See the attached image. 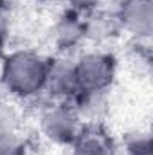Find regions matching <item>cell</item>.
<instances>
[{"instance_id": "1", "label": "cell", "mask_w": 153, "mask_h": 155, "mask_svg": "<svg viewBox=\"0 0 153 155\" xmlns=\"http://www.w3.org/2000/svg\"><path fill=\"white\" fill-rule=\"evenodd\" d=\"M49 56L34 49H13L0 60L2 94L16 101H38L45 96Z\"/></svg>"}, {"instance_id": "2", "label": "cell", "mask_w": 153, "mask_h": 155, "mask_svg": "<svg viewBox=\"0 0 153 155\" xmlns=\"http://www.w3.org/2000/svg\"><path fill=\"white\" fill-rule=\"evenodd\" d=\"M119 60L108 49L81 51L74 58L77 92H110L117 79Z\"/></svg>"}, {"instance_id": "3", "label": "cell", "mask_w": 153, "mask_h": 155, "mask_svg": "<svg viewBox=\"0 0 153 155\" xmlns=\"http://www.w3.org/2000/svg\"><path fill=\"white\" fill-rule=\"evenodd\" d=\"M83 121L72 103L67 101H47L38 112L40 135L52 146L70 148L77 139Z\"/></svg>"}, {"instance_id": "4", "label": "cell", "mask_w": 153, "mask_h": 155, "mask_svg": "<svg viewBox=\"0 0 153 155\" xmlns=\"http://www.w3.org/2000/svg\"><path fill=\"white\" fill-rule=\"evenodd\" d=\"M49 41L54 49V54L74 56L81 52V47L86 43L85 36V15L65 7L60 11L49 27Z\"/></svg>"}, {"instance_id": "5", "label": "cell", "mask_w": 153, "mask_h": 155, "mask_svg": "<svg viewBox=\"0 0 153 155\" xmlns=\"http://www.w3.org/2000/svg\"><path fill=\"white\" fill-rule=\"evenodd\" d=\"M122 35L132 41H150L153 35L151 0H117L114 4Z\"/></svg>"}, {"instance_id": "6", "label": "cell", "mask_w": 153, "mask_h": 155, "mask_svg": "<svg viewBox=\"0 0 153 155\" xmlns=\"http://www.w3.org/2000/svg\"><path fill=\"white\" fill-rule=\"evenodd\" d=\"M74 58L76 56H63V54L49 56V74L43 96L47 101L70 103L74 99V96L77 94Z\"/></svg>"}, {"instance_id": "7", "label": "cell", "mask_w": 153, "mask_h": 155, "mask_svg": "<svg viewBox=\"0 0 153 155\" xmlns=\"http://www.w3.org/2000/svg\"><path fill=\"white\" fill-rule=\"evenodd\" d=\"M85 36L86 43H92L99 49H106V45L122 36L114 5H105L85 15Z\"/></svg>"}, {"instance_id": "8", "label": "cell", "mask_w": 153, "mask_h": 155, "mask_svg": "<svg viewBox=\"0 0 153 155\" xmlns=\"http://www.w3.org/2000/svg\"><path fill=\"white\" fill-rule=\"evenodd\" d=\"M69 155H119V144L105 123H85Z\"/></svg>"}, {"instance_id": "9", "label": "cell", "mask_w": 153, "mask_h": 155, "mask_svg": "<svg viewBox=\"0 0 153 155\" xmlns=\"http://www.w3.org/2000/svg\"><path fill=\"white\" fill-rule=\"evenodd\" d=\"M70 103L83 123H105L110 112V92H77Z\"/></svg>"}, {"instance_id": "10", "label": "cell", "mask_w": 153, "mask_h": 155, "mask_svg": "<svg viewBox=\"0 0 153 155\" xmlns=\"http://www.w3.org/2000/svg\"><path fill=\"white\" fill-rule=\"evenodd\" d=\"M117 144L122 155H153L151 135L148 130H132L124 134Z\"/></svg>"}, {"instance_id": "11", "label": "cell", "mask_w": 153, "mask_h": 155, "mask_svg": "<svg viewBox=\"0 0 153 155\" xmlns=\"http://www.w3.org/2000/svg\"><path fill=\"white\" fill-rule=\"evenodd\" d=\"M20 132V114L9 97L0 94V139Z\"/></svg>"}, {"instance_id": "12", "label": "cell", "mask_w": 153, "mask_h": 155, "mask_svg": "<svg viewBox=\"0 0 153 155\" xmlns=\"http://www.w3.org/2000/svg\"><path fill=\"white\" fill-rule=\"evenodd\" d=\"M0 155H27V143L20 132L0 139Z\"/></svg>"}, {"instance_id": "13", "label": "cell", "mask_w": 153, "mask_h": 155, "mask_svg": "<svg viewBox=\"0 0 153 155\" xmlns=\"http://www.w3.org/2000/svg\"><path fill=\"white\" fill-rule=\"evenodd\" d=\"M105 5H114V4L112 0H65V7L76 11L79 15H88Z\"/></svg>"}, {"instance_id": "14", "label": "cell", "mask_w": 153, "mask_h": 155, "mask_svg": "<svg viewBox=\"0 0 153 155\" xmlns=\"http://www.w3.org/2000/svg\"><path fill=\"white\" fill-rule=\"evenodd\" d=\"M5 52H7V27L5 24L0 22V60L4 58Z\"/></svg>"}, {"instance_id": "15", "label": "cell", "mask_w": 153, "mask_h": 155, "mask_svg": "<svg viewBox=\"0 0 153 155\" xmlns=\"http://www.w3.org/2000/svg\"><path fill=\"white\" fill-rule=\"evenodd\" d=\"M29 2H43V0H29Z\"/></svg>"}]
</instances>
